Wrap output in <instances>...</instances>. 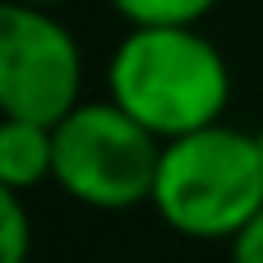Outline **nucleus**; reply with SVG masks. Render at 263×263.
I'll return each mask as SVG.
<instances>
[{
  "mask_svg": "<svg viewBox=\"0 0 263 263\" xmlns=\"http://www.w3.org/2000/svg\"><path fill=\"white\" fill-rule=\"evenodd\" d=\"M106 97H116L157 139H180L227 116L231 65L199 23L129 28L106 65Z\"/></svg>",
  "mask_w": 263,
  "mask_h": 263,
  "instance_id": "1",
  "label": "nucleus"
},
{
  "mask_svg": "<svg viewBox=\"0 0 263 263\" xmlns=\"http://www.w3.org/2000/svg\"><path fill=\"white\" fill-rule=\"evenodd\" d=\"M153 208L185 240H236L240 227L263 208L259 134L213 120L166 139Z\"/></svg>",
  "mask_w": 263,
  "mask_h": 263,
  "instance_id": "2",
  "label": "nucleus"
},
{
  "mask_svg": "<svg viewBox=\"0 0 263 263\" xmlns=\"http://www.w3.org/2000/svg\"><path fill=\"white\" fill-rule=\"evenodd\" d=\"M162 143L143 120H134L116 97L79 102L55 120V171L51 180L83 208L125 213L153 203Z\"/></svg>",
  "mask_w": 263,
  "mask_h": 263,
  "instance_id": "3",
  "label": "nucleus"
},
{
  "mask_svg": "<svg viewBox=\"0 0 263 263\" xmlns=\"http://www.w3.org/2000/svg\"><path fill=\"white\" fill-rule=\"evenodd\" d=\"M83 102L79 37L51 5L9 0L0 9V111L55 125Z\"/></svg>",
  "mask_w": 263,
  "mask_h": 263,
  "instance_id": "4",
  "label": "nucleus"
},
{
  "mask_svg": "<svg viewBox=\"0 0 263 263\" xmlns=\"http://www.w3.org/2000/svg\"><path fill=\"white\" fill-rule=\"evenodd\" d=\"M55 171V125L5 116L0 125V185L32 190Z\"/></svg>",
  "mask_w": 263,
  "mask_h": 263,
  "instance_id": "5",
  "label": "nucleus"
},
{
  "mask_svg": "<svg viewBox=\"0 0 263 263\" xmlns=\"http://www.w3.org/2000/svg\"><path fill=\"white\" fill-rule=\"evenodd\" d=\"M111 5L129 28H157V23H203L222 0H111Z\"/></svg>",
  "mask_w": 263,
  "mask_h": 263,
  "instance_id": "6",
  "label": "nucleus"
},
{
  "mask_svg": "<svg viewBox=\"0 0 263 263\" xmlns=\"http://www.w3.org/2000/svg\"><path fill=\"white\" fill-rule=\"evenodd\" d=\"M28 240H32V227H28L23 190L0 185V245H5V263H23Z\"/></svg>",
  "mask_w": 263,
  "mask_h": 263,
  "instance_id": "7",
  "label": "nucleus"
},
{
  "mask_svg": "<svg viewBox=\"0 0 263 263\" xmlns=\"http://www.w3.org/2000/svg\"><path fill=\"white\" fill-rule=\"evenodd\" d=\"M231 250H236L240 263H263V208L240 227V236L231 240Z\"/></svg>",
  "mask_w": 263,
  "mask_h": 263,
  "instance_id": "8",
  "label": "nucleus"
},
{
  "mask_svg": "<svg viewBox=\"0 0 263 263\" xmlns=\"http://www.w3.org/2000/svg\"><path fill=\"white\" fill-rule=\"evenodd\" d=\"M28 5H60V0H28Z\"/></svg>",
  "mask_w": 263,
  "mask_h": 263,
  "instance_id": "9",
  "label": "nucleus"
},
{
  "mask_svg": "<svg viewBox=\"0 0 263 263\" xmlns=\"http://www.w3.org/2000/svg\"><path fill=\"white\" fill-rule=\"evenodd\" d=\"M259 153H263V129H259Z\"/></svg>",
  "mask_w": 263,
  "mask_h": 263,
  "instance_id": "10",
  "label": "nucleus"
}]
</instances>
